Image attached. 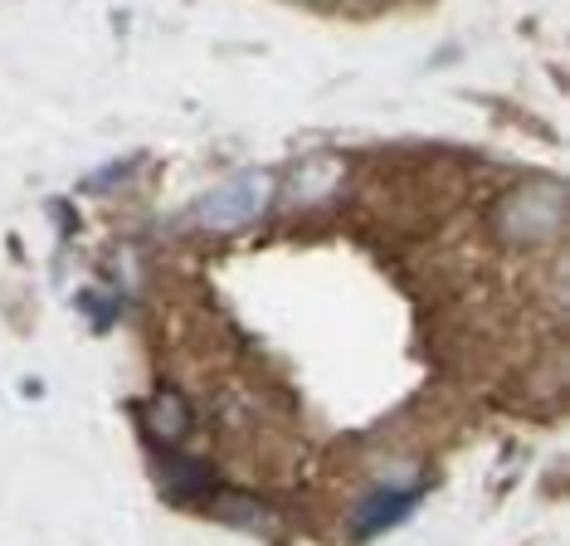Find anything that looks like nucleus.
Returning <instances> with one entry per match:
<instances>
[{"instance_id":"nucleus-2","label":"nucleus","mask_w":570,"mask_h":546,"mask_svg":"<svg viewBox=\"0 0 570 546\" xmlns=\"http://www.w3.org/2000/svg\"><path fill=\"white\" fill-rule=\"evenodd\" d=\"M274 195H278L274 172H239V176L219 181L215 191H205L196 201V211H190V220L210 234H235L244 225H254V220L274 205Z\"/></svg>"},{"instance_id":"nucleus-1","label":"nucleus","mask_w":570,"mask_h":546,"mask_svg":"<svg viewBox=\"0 0 570 546\" xmlns=\"http://www.w3.org/2000/svg\"><path fill=\"white\" fill-rule=\"evenodd\" d=\"M492 230L512 250H541L556 244L566 230V186L561 181H527V186L508 191L492 211Z\"/></svg>"},{"instance_id":"nucleus-6","label":"nucleus","mask_w":570,"mask_h":546,"mask_svg":"<svg viewBox=\"0 0 570 546\" xmlns=\"http://www.w3.org/2000/svg\"><path fill=\"white\" fill-rule=\"evenodd\" d=\"M137 172V156H127V162H118V166H102V172H94L83 181V195H98V191H112V186H122L127 176Z\"/></svg>"},{"instance_id":"nucleus-5","label":"nucleus","mask_w":570,"mask_h":546,"mask_svg":"<svg viewBox=\"0 0 570 546\" xmlns=\"http://www.w3.org/2000/svg\"><path fill=\"white\" fill-rule=\"evenodd\" d=\"M141 420H147V429H151V439H157V445H186V435H190V406H186V396L171 390V386H161L157 396L147 400Z\"/></svg>"},{"instance_id":"nucleus-4","label":"nucleus","mask_w":570,"mask_h":546,"mask_svg":"<svg viewBox=\"0 0 570 546\" xmlns=\"http://www.w3.org/2000/svg\"><path fill=\"white\" fill-rule=\"evenodd\" d=\"M157 474H161V484L171 498H186V503H196V498H210V493L219 488V478L205 468L200 459H180V454L171 445H157Z\"/></svg>"},{"instance_id":"nucleus-3","label":"nucleus","mask_w":570,"mask_h":546,"mask_svg":"<svg viewBox=\"0 0 570 546\" xmlns=\"http://www.w3.org/2000/svg\"><path fill=\"white\" fill-rule=\"evenodd\" d=\"M414 503H420V493H414V488H381V493H371V498L356 507V517H352V537L356 542L381 537V532H391L395 523H405V517L414 513Z\"/></svg>"}]
</instances>
